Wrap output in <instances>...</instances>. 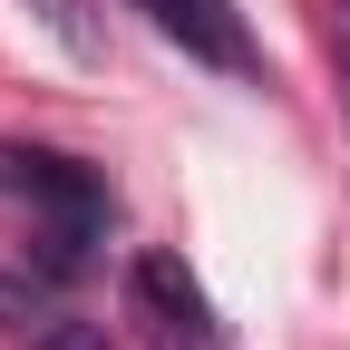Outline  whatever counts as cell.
<instances>
[{"instance_id":"obj_4","label":"cell","mask_w":350,"mask_h":350,"mask_svg":"<svg viewBox=\"0 0 350 350\" xmlns=\"http://www.w3.org/2000/svg\"><path fill=\"white\" fill-rule=\"evenodd\" d=\"M29 20L49 29L68 59H98V49H107V39H98V20H88V0H29Z\"/></svg>"},{"instance_id":"obj_1","label":"cell","mask_w":350,"mask_h":350,"mask_svg":"<svg viewBox=\"0 0 350 350\" xmlns=\"http://www.w3.org/2000/svg\"><path fill=\"white\" fill-rule=\"evenodd\" d=\"M0 195H20L39 214V243H49V273H78L88 243L107 234V175L78 165V156H49V146H0Z\"/></svg>"},{"instance_id":"obj_5","label":"cell","mask_w":350,"mask_h":350,"mask_svg":"<svg viewBox=\"0 0 350 350\" xmlns=\"http://www.w3.org/2000/svg\"><path fill=\"white\" fill-rule=\"evenodd\" d=\"M29 350H107V321H39Z\"/></svg>"},{"instance_id":"obj_6","label":"cell","mask_w":350,"mask_h":350,"mask_svg":"<svg viewBox=\"0 0 350 350\" xmlns=\"http://www.w3.org/2000/svg\"><path fill=\"white\" fill-rule=\"evenodd\" d=\"M331 98L350 117V0H331Z\"/></svg>"},{"instance_id":"obj_3","label":"cell","mask_w":350,"mask_h":350,"mask_svg":"<svg viewBox=\"0 0 350 350\" xmlns=\"http://www.w3.org/2000/svg\"><path fill=\"white\" fill-rule=\"evenodd\" d=\"M137 10L165 29V39H185V49L204 59V68H253V39H243V20H234V0H137Z\"/></svg>"},{"instance_id":"obj_7","label":"cell","mask_w":350,"mask_h":350,"mask_svg":"<svg viewBox=\"0 0 350 350\" xmlns=\"http://www.w3.org/2000/svg\"><path fill=\"white\" fill-rule=\"evenodd\" d=\"M10 321H29V282H20V273H0V331H10Z\"/></svg>"},{"instance_id":"obj_2","label":"cell","mask_w":350,"mask_h":350,"mask_svg":"<svg viewBox=\"0 0 350 350\" xmlns=\"http://www.w3.org/2000/svg\"><path fill=\"white\" fill-rule=\"evenodd\" d=\"M126 292L156 331V350H214V312H204V282L185 273L175 253H137L126 262Z\"/></svg>"}]
</instances>
